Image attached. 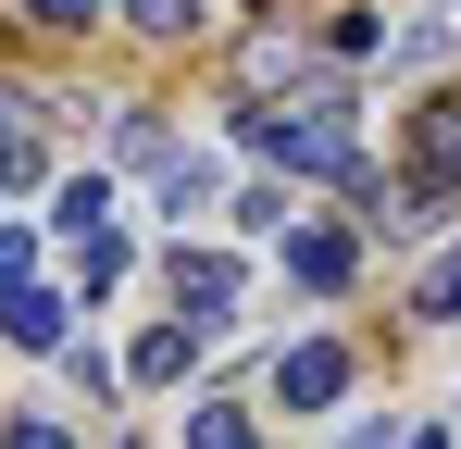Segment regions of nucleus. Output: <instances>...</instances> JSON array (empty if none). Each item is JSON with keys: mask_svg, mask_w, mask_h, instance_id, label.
<instances>
[{"mask_svg": "<svg viewBox=\"0 0 461 449\" xmlns=\"http://www.w3.org/2000/svg\"><path fill=\"white\" fill-rule=\"evenodd\" d=\"M87 224H113V188H100V175H76V188H63V237H87Z\"/></svg>", "mask_w": 461, "mask_h": 449, "instance_id": "15", "label": "nucleus"}, {"mask_svg": "<svg viewBox=\"0 0 461 449\" xmlns=\"http://www.w3.org/2000/svg\"><path fill=\"white\" fill-rule=\"evenodd\" d=\"M187 449H262V425H249L237 399H200V412H187Z\"/></svg>", "mask_w": 461, "mask_h": 449, "instance_id": "11", "label": "nucleus"}, {"mask_svg": "<svg viewBox=\"0 0 461 449\" xmlns=\"http://www.w3.org/2000/svg\"><path fill=\"white\" fill-rule=\"evenodd\" d=\"M0 449H76V437H63V425H13Z\"/></svg>", "mask_w": 461, "mask_h": 449, "instance_id": "19", "label": "nucleus"}, {"mask_svg": "<svg viewBox=\"0 0 461 449\" xmlns=\"http://www.w3.org/2000/svg\"><path fill=\"white\" fill-rule=\"evenodd\" d=\"M287 275H300V288H349V237H324V224H287Z\"/></svg>", "mask_w": 461, "mask_h": 449, "instance_id": "7", "label": "nucleus"}, {"mask_svg": "<svg viewBox=\"0 0 461 449\" xmlns=\"http://www.w3.org/2000/svg\"><path fill=\"white\" fill-rule=\"evenodd\" d=\"M399 449H449V425H424V437H399Z\"/></svg>", "mask_w": 461, "mask_h": 449, "instance_id": "21", "label": "nucleus"}, {"mask_svg": "<svg viewBox=\"0 0 461 449\" xmlns=\"http://www.w3.org/2000/svg\"><path fill=\"white\" fill-rule=\"evenodd\" d=\"M63 312H76V299H50V288H0V325H13V350H63Z\"/></svg>", "mask_w": 461, "mask_h": 449, "instance_id": "5", "label": "nucleus"}, {"mask_svg": "<svg viewBox=\"0 0 461 449\" xmlns=\"http://www.w3.org/2000/svg\"><path fill=\"white\" fill-rule=\"evenodd\" d=\"M287 75H300V38H287V25H262V38L237 50V87H287Z\"/></svg>", "mask_w": 461, "mask_h": 449, "instance_id": "10", "label": "nucleus"}, {"mask_svg": "<svg viewBox=\"0 0 461 449\" xmlns=\"http://www.w3.org/2000/svg\"><path fill=\"white\" fill-rule=\"evenodd\" d=\"M138 38H200V0H113Z\"/></svg>", "mask_w": 461, "mask_h": 449, "instance_id": "12", "label": "nucleus"}, {"mask_svg": "<svg viewBox=\"0 0 461 449\" xmlns=\"http://www.w3.org/2000/svg\"><path fill=\"white\" fill-rule=\"evenodd\" d=\"M113 275H125V237H113V224H87V237H76V288L100 299V288H113Z\"/></svg>", "mask_w": 461, "mask_h": 449, "instance_id": "13", "label": "nucleus"}, {"mask_svg": "<svg viewBox=\"0 0 461 449\" xmlns=\"http://www.w3.org/2000/svg\"><path fill=\"white\" fill-rule=\"evenodd\" d=\"M175 312H187V325H225L237 312V262L225 250H175Z\"/></svg>", "mask_w": 461, "mask_h": 449, "instance_id": "3", "label": "nucleus"}, {"mask_svg": "<svg viewBox=\"0 0 461 449\" xmlns=\"http://www.w3.org/2000/svg\"><path fill=\"white\" fill-rule=\"evenodd\" d=\"M337 387H349V350H337V337H300V350L275 362V399H287V412H324Z\"/></svg>", "mask_w": 461, "mask_h": 449, "instance_id": "2", "label": "nucleus"}, {"mask_svg": "<svg viewBox=\"0 0 461 449\" xmlns=\"http://www.w3.org/2000/svg\"><path fill=\"white\" fill-rule=\"evenodd\" d=\"M162 213H175V224L212 213V162H200V150H162Z\"/></svg>", "mask_w": 461, "mask_h": 449, "instance_id": "9", "label": "nucleus"}, {"mask_svg": "<svg viewBox=\"0 0 461 449\" xmlns=\"http://www.w3.org/2000/svg\"><path fill=\"white\" fill-rule=\"evenodd\" d=\"M187 350H200V325H187V312H175V325H150V337H138V387H175V374H187Z\"/></svg>", "mask_w": 461, "mask_h": 449, "instance_id": "8", "label": "nucleus"}, {"mask_svg": "<svg viewBox=\"0 0 461 449\" xmlns=\"http://www.w3.org/2000/svg\"><path fill=\"white\" fill-rule=\"evenodd\" d=\"M337 449H399V425H362V437H337Z\"/></svg>", "mask_w": 461, "mask_h": 449, "instance_id": "20", "label": "nucleus"}, {"mask_svg": "<svg viewBox=\"0 0 461 449\" xmlns=\"http://www.w3.org/2000/svg\"><path fill=\"white\" fill-rule=\"evenodd\" d=\"M25 13H38V25H87L100 0H25Z\"/></svg>", "mask_w": 461, "mask_h": 449, "instance_id": "18", "label": "nucleus"}, {"mask_svg": "<svg viewBox=\"0 0 461 449\" xmlns=\"http://www.w3.org/2000/svg\"><path fill=\"white\" fill-rule=\"evenodd\" d=\"M249 150H262L275 175H362V150H349V87H312L300 113H249Z\"/></svg>", "mask_w": 461, "mask_h": 449, "instance_id": "1", "label": "nucleus"}, {"mask_svg": "<svg viewBox=\"0 0 461 449\" xmlns=\"http://www.w3.org/2000/svg\"><path fill=\"white\" fill-rule=\"evenodd\" d=\"M411 150H424V188L461 200V100H424V113H411Z\"/></svg>", "mask_w": 461, "mask_h": 449, "instance_id": "4", "label": "nucleus"}, {"mask_svg": "<svg viewBox=\"0 0 461 449\" xmlns=\"http://www.w3.org/2000/svg\"><path fill=\"white\" fill-rule=\"evenodd\" d=\"M25 175H38V100L0 87V188H25Z\"/></svg>", "mask_w": 461, "mask_h": 449, "instance_id": "6", "label": "nucleus"}, {"mask_svg": "<svg viewBox=\"0 0 461 449\" xmlns=\"http://www.w3.org/2000/svg\"><path fill=\"white\" fill-rule=\"evenodd\" d=\"M411 312H424V325H461V250L424 275V288H411Z\"/></svg>", "mask_w": 461, "mask_h": 449, "instance_id": "14", "label": "nucleus"}, {"mask_svg": "<svg viewBox=\"0 0 461 449\" xmlns=\"http://www.w3.org/2000/svg\"><path fill=\"white\" fill-rule=\"evenodd\" d=\"M63 374H76V387H87V412H100V399H113V387H125V374L100 362V350H76V337H63Z\"/></svg>", "mask_w": 461, "mask_h": 449, "instance_id": "16", "label": "nucleus"}, {"mask_svg": "<svg viewBox=\"0 0 461 449\" xmlns=\"http://www.w3.org/2000/svg\"><path fill=\"white\" fill-rule=\"evenodd\" d=\"M25 262H38V250H25V224H0V288H25Z\"/></svg>", "mask_w": 461, "mask_h": 449, "instance_id": "17", "label": "nucleus"}]
</instances>
